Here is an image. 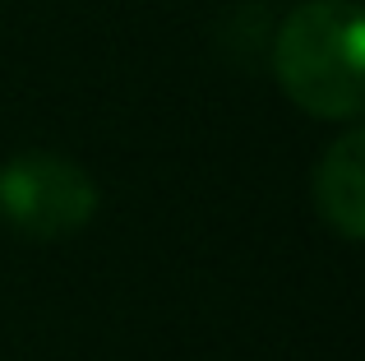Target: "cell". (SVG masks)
<instances>
[{
    "label": "cell",
    "mask_w": 365,
    "mask_h": 361,
    "mask_svg": "<svg viewBox=\"0 0 365 361\" xmlns=\"http://www.w3.org/2000/svg\"><path fill=\"white\" fill-rule=\"evenodd\" d=\"M365 24L351 0H305L277 33V79L287 98L324 121H351L365 102Z\"/></svg>",
    "instance_id": "cell-1"
},
{
    "label": "cell",
    "mask_w": 365,
    "mask_h": 361,
    "mask_svg": "<svg viewBox=\"0 0 365 361\" xmlns=\"http://www.w3.org/2000/svg\"><path fill=\"white\" fill-rule=\"evenodd\" d=\"M98 185L79 163L56 153H19L0 167V213L9 227L37 241H56L88 227Z\"/></svg>",
    "instance_id": "cell-2"
},
{
    "label": "cell",
    "mask_w": 365,
    "mask_h": 361,
    "mask_svg": "<svg viewBox=\"0 0 365 361\" xmlns=\"http://www.w3.org/2000/svg\"><path fill=\"white\" fill-rule=\"evenodd\" d=\"M314 199H319V213L342 236L356 241L365 232V135L361 130L342 135L324 153L319 172H314Z\"/></svg>",
    "instance_id": "cell-3"
}]
</instances>
